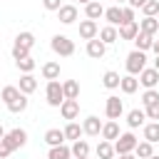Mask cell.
Instances as JSON below:
<instances>
[{
    "label": "cell",
    "instance_id": "f907efd6",
    "mask_svg": "<svg viewBox=\"0 0 159 159\" xmlns=\"http://www.w3.org/2000/svg\"><path fill=\"white\" fill-rule=\"evenodd\" d=\"M80 2H84V5H87V2H92V0H80Z\"/></svg>",
    "mask_w": 159,
    "mask_h": 159
},
{
    "label": "cell",
    "instance_id": "74e56055",
    "mask_svg": "<svg viewBox=\"0 0 159 159\" xmlns=\"http://www.w3.org/2000/svg\"><path fill=\"white\" fill-rule=\"evenodd\" d=\"M154 102H159V92H157V89H147V92L142 94V104L149 107V104H154Z\"/></svg>",
    "mask_w": 159,
    "mask_h": 159
},
{
    "label": "cell",
    "instance_id": "7dc6e473",
    "mask_svg": "<svg viewBox=\"0 0 159 159\" xmlns=\"http://www.w3.org/2000/svg\"><path fill=\"white\" fill-rule=\"evenodd\" d=\"M5 134H7V132H5V129H2V124H0V139H5Z\"/></svg>",
    "mask_w": 159,
    "mask_h": 159
},
{
    "label": "cell",
    "instance_id": "d6986e66",
    "mask_svg": "<svg viewBox=\"0 0 159 159\" xmlns=\"http://www.w3.org/2000/svg\"><path fill=\"white\" fill-rule=\"evenodd\" d=\"M42 77H45L47 82L60 80V62H45V65H42Z\"/></svg>",
    "mask_w": 159,
    "mask_h": 159
},
{
    "label": "cell",
    "instance_id": "d590c367",
    "mask_svg": "<svg viewBox=\"0 0 159 159\" xmlns=\"http://www.w3.org/2000/svg\"><path fill=\"white\" fill-rule=\"evenodd\" d=\"M15 42H17V45H22V47H27V50H30V47H32V45H35V35H32V32H20V35H17V37H15Z\"/></svg>",
    "mask_w": 159,
    "mask_h": 159
},
{
    "label": "cell",
    "instance_id": "8992f818",
    "mask_svg": "<svg viewBox=\"0 0 159 159\" xmlns=\"http://www.w3.org/2000/svg\"><path fill=\"white\" fill-rule=\"evenodd\" d=\"M5 142H7V144H10V149L15 152V149H20V147H25V144H27V132H25V129H20V127H17V129H10V132L5 134Z\"/></svg>",
    "mask_w": 159,
    "mask_h": 159
},
{
    "label": "cell",
    "instance_id": "44dd1931",
    "mask_svg": "<svg viewBox=\"0 0 159 159\" xmlns=\"http://www.w3.org/2000/svg\"><path fill=\"white\" fill-rule=\"evenodd\" d=\"M137 87H139V80H137L134 75L122 77V82H119V89H122L124 94H134V92H137Z\"/></svg>",
    "mask_w": 159,
    "mask_h": 159
},
{
    "label": "cell",
    "instance_id": "4dcf8cb0",
    "mask_svg": "<svg viewBox=\"0 0 159 159\" xmlns=\"http://www.w3.org/2000/svg\"><path fill=\"white\" fill-rule=\"evenodd\" d=\"M22 92H20V87H12V84H7V87H2V92H0V97H2V102L5 104H10L12 99H17Z\"/></svg>",
    "mask_w": 159,
    "mask_h": 159
},
{
    "label": "cell",
    "instance_id": "f6af8a7d",
    "mask_svg": "<svg viewBox=\"0 0 159 159\" xmlns=\"http://www.w3.org/2000/svg\"><path fill=\"white\" fill-rule=\"evenodd\" d=\"M119 159H137V154H119Z\"/></svg>",
    "mask_w": 159,
    "mask_h": 159
},
{
    "label": "cell",
    "instance_id": "277c9868",
    "mask_svg": "<svg viewBox=\"0 0 159 159\" xmlns=\"http://www.w3.org/2000/svg\"><path fill=\"white\" fill-rule=\"evenodd\" d=\"M45 97H47V104L50 107H60L65 102V92H62V84L57 80L47 82V89H45Z\"/></svg>",
    "mask_w": 159,
    "mask_h": 159
},
{
    "label": "cell",
    "instance_id": "7c38bea8",
    "mask_svg": "<svg viewBox=\"0 0 159 159\" xmlns=\"http://www.w3.org/2000/svg\"><path fill=\"white\" fill-rule=\"evenodd\" d=\"M104 52H107V45H104L102 40H97V37H94V40H89V42H87V55H89L92 60H102V57H104Z\"/></svg>",
    "mask_w": 159,
    "mask_h": 159
},
{
    "label": "cell",
    "instance_id": "d6a6232c",
    "mask_svg": "<svg viewBox=\"0 0 159 159\" xmlns=\"http://www.w3.org/2000/svg\"><path fill=\"white\" fill-rule=\"evenodd\" d=\"M144 139L147 142H159V122H152V124H144Z\"/></svg>",
    "mask_w": 159,
    "mask_h": 159
},
{
    "label": "cell",
    "instance_id": "4fadbf2b",
    "mask_svg": "<svg viewBox=\"0 0 159 159\" xmlns=\"http://www.w3.org/2000/svg\"><path fill=\"white\" fill-rule=\"evenodd\" d=\"M102 139L104 142H117L119 139V124L114 119H109L104 127H102Z\"/></svg>",
    "mask_w": 159,
    "mask_h": 159
},
{
    "label": "cell",
    "instance_id": "c3c4849f",
    "mask_svg": "<svg viewBox=\"0 0 159 159\" xmlns=\"http://www.w3.org/2000/svg\"><path fill=\"white\" fill-rule=\"evenodd\" d=\"M154 70L159 72V55H157V60H154Z\"/></svg>",
    "mask_w": 159,
    "mask_h": 159
},
{
    "label": "cell",
    "instance_id": "816d5d0a",
    "mask_svg": "<svg viewBox=\"0 0 159 159\" xmlns=\"http://www.w3.org/2000/svg\"><path fill=\"white\" fill-rule=\"evenodd\" d=\"M117 2H129V0H117Z\"/></svg>",
    "mask_w": 159,
    "mask_h": 159
},
{
    "label": "cell",
    "instance_id": "7402d4cb",
    "mask_svg": "<svg viewBox=\"0 0 159 159\" xmlns=\"http://www.w3.org/2000/svg\"><path fill=\"white\" fill-rule=\"evenodd\" d=\"M144 119H147V112H144V109H132V112L127 114V124H129L132 129L142 127V124H144Z\"/></svg>",
    "mask_w": 159,
    "mask_h": 159
},
{
    "label": "cell",
    "instance_id": "681fc988",
    "mask_svg": "<svg viewBox=\"0 0 159 159\" xmlns=\"http://www.w3.org/2000/svg\"><path fill=\"white\" fill-rule=\"evenodd\" d=\"M149 159H159V154H152V157H149Z\"/></svg>",
    "mask_w": 159,
    "mask_h": 159
},
{
    "label": "cell",
    "instance_id": "52a82bcc",
    "mask_svg": "<svg viewBox=\"0 0 159 159\" xmlns=\"http://www.w3.org/2000/svg\"><path fill=\"white\" fill-rule=\"evenodd\" d=\"M139 84H144L147 89H157V84H159V72H157L154 67L142 70V75H139Z\"/></svg>",
    "mask_w": 159,
    "mask_h": 159
},
{
    "label": "cell",
    "instance_id": "e0dca14e",
    "mask_svg": "<svg viewBox=\"0 0 159 159\" xmlns=\"http://www.w3.org/2000/svg\"><path fill=\"white\" fill-rule=\"evenodd\" d=\"M62 92H65V99H77L80 97V82L77 80H65Z\"/></svg>",
    "mask_w": 159,
    "mask_h": 159
},
{
    "label": "cell",
    "instance_id": "7bdbcfd3",
    "mask_svg": "<svg viewBox=\"0 0 159 159\" xmlns=\"http://www.w3.org/2000/svg\"><path fill=\"white\" fill-rule=\"evenodd\" d=\"M42 5H45V10H60L62 7L60 0H42Z\"/></svg>",
    "mask_w": 159,
    "mask_h": 159
},
{
    "label": "cell",
    "instance_id": "8fae6325",
    "mask_svg": "<svg viewBox=\"0 0 159 159\" xmlns=\"http://www.w3.org/2000/svg\"><path fill=\"white\" fill-rule=\"evenodd\" d=\"M57 20H60L62 25H72V22L77 20V7H75V5H62V7L57 10Z\"/></svg>",
    "mask_w": 159,
    "mask_h": 159
},
{
    "label": "cell",
    "instance_id": "8d00e7d4",
    "mask_svg": "<svg viewBox=\"0 0 159 159\" xmlns=\"http://www.w3.org/2000/svg\"><path fill=\"white\" fill-rule=\"evenodd\" d=\"M142 10H144V17H157L159 15V0H147V5Z\"/></svg>",
    "mask_w": 159,
    "mask_h": 159
},
{
    "label": "cell",
    "instance_id": "f35d334b",
    "mask_svg": "<svg viewBox=\"0 0 159 159\" xmlns=\"http://www.w3.org/2000/svg\"><path fill=\"white\" fill-rule=\"evenodd\" d=\"M22 57H30V50H27V47H22V45H17V42H15V45H12V60H15V62H17V60H22Z\"/></svg>",
    "mask_w": 159,
    "mask_h": 159
},
{
    "label": "cell",
    "instance_id": "83f0119b",
    "mask_svg": "<svg viewBox=\"0 0 159 159\" xmlns=\"http://www.w3.org/2000/svg\"><path fill=\"white\" fill-rule=\"evenodd\" d=\"M70 157H72V149L65 147V144H60V147H50V152H47V159H70Z\"/></svg>",
    "mask_w": 159,
    "mask_h": 159
},
{
    "label": "cell",
    "instance_id": "e575fe53",
    "mask_svg": "<svg viewBox=\"0 0 159 159\" xmlns=\"http://www.w3.org/2000/svg\"><path fill=\"white\" fill-rule=\"evenodd\" d=\"M15 65H17V70H20L22 75H30V72L35 70V60H32V57H22V60H17Z\"/></svg>",
    "mask_w": 159,
    "mask_h": 159
},
{
    "label": "cell",
    "instance_id": "484cf974",
    "mask_svg": "<svg viewBox=\"0 0 159 159\" xmlns=\"http://www.w3.org/2000/svg\"><path fill=\"white\" fill-rule=\"evenodd\" d=\"M119 82H122V77H119L114 70H107V72L102 75V84H104L107 89H117V87H119Z\"/></svg>",
    "mask_w": 159,
    "mask_h": 159
},
{
    "label": "cell",
    "instance_id": "9c48e42d",
    "mask_svg": "<svg viewBox=\"0 0 159 159\" xmlns=\"http://www.w3.org/2000/svg\"><path fill=\"white\" fill-rule=\"evenodd\" d=\"M97 32H99V27H97L94 20H82V22H80V37H82V40L89 42V40L97 37Z\"/></svg>",
    "mask_w": 159,
    "mask_h": 159
},
{
    "label": "cell",
    "instance_id": "b9f144b4",
    "mask_svg": "<svg viewBox=\"0 0 159 159\" xmlns=\"http://www.w3.org/2000/svg\"><path fill=\"white\" fill-rule=\"evenodd\" d=\"M10 152H12V149H10V144H7L5 139H0V159H7V157H10Z\"/></svg>",
    "mask_w": 159,
    "mask_h": 159
},
{
    "label": "cell",
    "instance_id": "1f68e13d",
    "mask_svg": "<svg viewBox=\"0 0 159 159\" xmlns=\"http://www.w3.org/2000/svg\"><path fill=\"white\" fill-rule=\"evenodd\" d=\"M134 154H137V159H149L152 154H154V149H152V142H139L137 144V149H134Z\"/></svg>",
    "mask_w": 159,
    "mask_h": 159
},
{
    "label": "cell",
    "instance_id": "30bf717a",
    "mask_svg": "<svg viewBox=\"0 0 159 159\" xmlns=\"http://www.w3.org/2000/svg\"><path fill=\"white\" fill-rule=\"evenodd\" d=\"M60 112H62V117L65 119H77V114H80V102L77 99H65L62 104H60Z\"/></svg>",
    "mask_w": 159,
    "mask_h": 159
},
{
    "label": "cell",
    "instance_id": "bcb514c9",
    "mask_svg": "<svg viewBox=\"0 0 159 159\" xmlns=\"http://www.w3.org/2000/svg\"><path fill=\"white\" fill-rule=\"evenodd\" d=\"M152 50H154V52L159 55V40H154V45H152Z\"/></svg>",
    "mask_w": 159,
    "mask_h": 159
},
{
    "label": "cell",
    "instance_id": "d4e9b609",
    "mask_svg": "<svg viewBox=\"0 0 159 159\" xmlns=\"http://www.w3.org/2000/svg\"><path fill=\"white\" fill-rule=\"evenodd\" d=\"M134 45H137V50H139V52H147V50H152L154 37H152V35H147V32H139V35L134 37Z\"/></svg>",
    "mask_w": 159,
    "mask_h": 159
},
{
    "label": "cell",
    "instance_id": "4316f807",
    "mask_svg": "<svg viewBox=\"0 0 159 159\" xmlns=\"http://www.w3.org/2000/svg\"><path fill=\"white\" fill-rule=\"evenodd\" d=\"M70 149H72V157H75V159H87V154H89V144H87L84 139H77Z\"/></svg>",
    "mask_w": 159,
    "mask_h": 159
},
{
    "label": "cell",
    "instance_id": "f5cc1de1",
    "mask_svg": "<svg viewBox=\"0 0 159 159\" xmlns=\"http://www.w3.org/2000/svg\"><path fill=\"white\" fill-rule=\"evenodd\" d=\"M87 159H89V157H87Z\"/></svg>",
    "mask_w": 159,
    "mask_h": 159
},
{
    "label": "cell",
    "instance_id": "ee69618b",
    "mask_svg": "<svg viewBox=\"0 0 159 159\" xmlns=\"http://www.w3.org/2000/svg\"><path fill=\"white\" fill-rule=\"evenodd\" d=\"M144 5H147V0H129V7H134V10L137 7H144Z\"/></svg>",
    "mask_w": 159,
    "mask_h": 159
},
{
    "label": "cell",
    "instance_id": "6da1fadb",
    "mask_svg": "<svg viewBox=\"0 0 159 159\" xmlns=\"http://www.w3.org/2000/svg\"><path fill=\"white\" fill-rule=\"evenodd\" d=\"M50 47H52V52L60 55V57H70V55L75 52V42H72L67 35H55V37L50 40Z\"/></svg>",
    "mask_w": 159,
    "mask_h": 159
},
{
    "label": "cell",
    "instance_id": "7a4b0ae2",
    "mask_svg": "<svg viewBox=\"0 0 159 159\" xmlns=\"http://www.w3.org/2000/svg\"><path fill=\"white\" fill-rule=\"evenodd\" d=\"M142 70H147V55L139 50H132L127 55V72L137 77V75H142Z\"/></svg>",
    "mask_w": 159,
    "mask_h": 159
},
{
    "label": "cell",
    "instance_id": "9a60e30c",
    "mask_svg": "<svg viewBox=\"0 0 159 159\" xmlns=\"http://www.w3.org/2000/svg\"><path fill=\"white\" fill-rule=\"evenodd\" d=\"M84 15H87V20H97V17H102V15H104V7H102V2H99V0H92V2H87V5H84Z\"/></svg>",
    "mask_w": 159,
    "mask_h": 159
},
{
    "label": "cell",
    "instance_id": "f546056e",
    "mask_svg": "<svg viewBox=\"0 0 159 159\" xmlns=\"http://www.w3.org/2000/svg\"><path fill=\"white\" fill-rule=\"evenodd\" d=\"M114 157V147H112V142H99L97 144V159H112Z\"/></svg>",
    "mask_w": 159,
    "mask_h": 159
},
{
    "label": "cell",
    "instance_id": "5bb4252c",
    "mask_svg": "<svg viewBox=\"0 0 159 159\" xmlns=\"http://www.w3.org/2000/svg\"><path fill=\"white\" fill-rule=\"evenodd\" d=\"M139 32H147V35H157L159 32V17H144L139 20Z\"/></svg>",
    "mask_w": 159,
    "mask_h": 159
},
{
    "label": "cell",
    "instance_id": "60d3db41",
    "mask_svg": "<svg viewBox=\"0 0 159 159\" xmlns=\"http://www.w3.org/2000/svg\"><path fill=\"white\" fill-rule=\"evenodd\" d=\"M144 112H147V117H149V119H154V122H159V102H154V104H149V107H144Z\"/></svg>",
    "mask_w": 159,
    "mask_h": 159
},
{
    "label": "cell",
    "instance_id": "ffe728a7",
    "mask_svg": "<svg viewBox=\"0 0 159 159\" xmlns=\"http://www.w3.org/2000/svg\"><path fill=\"white\" fill-rule=\"evenodd\" d=\"M17 87H20V92H22V94H32V92L37 89V80H35L32 75H22Z\"/></svg>",
    "mask_w": 159,
    "mask_h": 159
},
{
    "label": "cell",
    "instance_id": "ab89813d",
    "mask_svg": "<svg viewBox=\"0 0 159 159\" xmlns=\"http://www.w3.org/2000/svg\"><path fill=\"white\" fill-rule=\"evenodd\" d=\"M134 7H122V25H129V22H137L134 20Z\"/></svg>",
    "mask_w": 159,
    "mask_h": 159
},
{
    "label": "cell",
    "instance_id": "603a6c76",
    "mask_svg": "<svg viewBox=\"0 0 159 159\" xmlns=\"http://www.w3.org/2000/svg\"><path fill=\"white\" fill-rule=\"evenodd\" d=\"M45 142L50 147H60V144H65V132L62 129H47L45 132Z\"/></svg>",
    "mask_w": 159,
    "mask_h": 159
},
{
    "label": "cell",
    "instance_id": "cb8c5ba5",
    "mask_svg": "<svg viewBox=\"0 0 159 159\" xmlns=\"http://www.w3.org/2000/svg\"><path fill=\"white\" fill-rule=\"evenodd\" d=\"M139 35V22H129L119 27V40H134Z\"/></svg>",
    "mask_w": 159,
    "mask_h": 159
},
{
    "label": "cell",
    "instance_id": "3957f363",
    "mask_svg": "<svg viewBox=\"0 0 159 159\" xmlns=\"http://www.w3.org/2000/svg\"><path fill=\"white\" fill-rule=\"evenodd\" d=\"M137 144H139V139H137L132 132H124V134H119V139L114 142V152H117V154H132V152L137 149Z\"/></svg>",
    "mask_w": 159,
    "mask_h": 159
},
{
    "label": "cell",
    "instance_id": "ac0fdd59",
    "mask_svg": "<svg viewBox=\"0 0 159 159\" xmlns=\"http://www.w3.org/2000/svg\"><path fill=\"white\" fill-rule=\"evenodd\" d=\"M99 40H102L104 45H112V42H117V40H119V30H117V27H112V25H107V27H102V30H99Z\"/></svg>",
    "mask_w": 159,
    "mask_h": 159
},
{
    "label": "cell",
    "instance_id": "836d02e7",
    "mask_svg": "<svg viewBox=\"0 0 159 159\" xmlns=\"http://www.w3.org/2000/svg\"><path fill=\"white\" fill-rule=\"evenodd\" d=\"M7 109H10L12 114H17V112H25V109H27V94H20L17 99H12V102L7 104Z\"/></svg>",
    "mask_w": 159,
    "mask_h": 159
},
{
    "label": "cell",
    "instance_id": "ba28073f",
    "mask_svg": "<svg viewBox=\"0 0 159 159\" xmlns=\"http://www.w3.org/2000/svg\"><path fill=\"white\" fill-rule=\"evenodd\" d=\"M102 122H99V117H94V114H89L84 122H82V129H84V134H89V137H99L102 134Z\"/></svg>",
    "mask_w": 159,
    "mask_h": 159
},
{
    "label": "cell",
    "instance_id": "5b68a950",
    "mask_svg": "<svg viewBox=\"0 0 159 159\" xmlns=\"http://www.w3.org/2000/svg\"><path fill=\"white\" fill-rule=\"evenodd\" d=\"M122 112H124V104H122V99L119 97H107V104H104V114H107V119H119L122 117Z\"/></svg>",
    "mask_w": 159,
    "mask_h": 159
},
{
    "label": "cell",
    "instance_id": "2e32d148",
    "mask_svg": "<svg viewBox=\"0 0 159 159\" xmlns=\"http://www.w3.org/2000/svg\"><path fill=\"white\" fill-rule=\"evenodd\" d=\"M104 17H107V22L112 25V27H122V7L119 5H112V7H107L104 10Z\"/></svg>",
    "mask_w": 159,
    "mask_h": 159
},
{
    "label": "cell",
    "instance_id": "f1b7e54d",
    "mask_svg": "<svg viewBox=\"0 0 159 159\" xmlns=\"http://www.w3.org/2000/svg\"><path fill=\"white\" fill-rule=\"evenodd\" d=\"M62 132H65V139H72V142H77V139H80V137L84 134V129H82V127H80L77 122H70V124H67V127H65Z\"/></svg>",
    "mask_w": 159,
    "mask_h": 159
}]
</instances>
